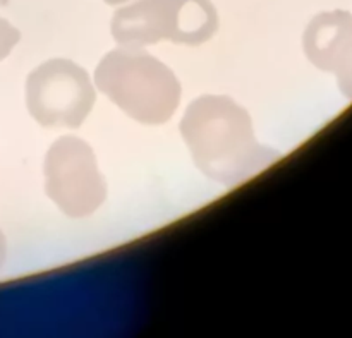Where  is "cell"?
Segmentation results:
<instances>
[{
  "label": "cell",
  "instance_id": "6da1fadb",
  "mask_svg": "<svg viewBox=\"0 0 352 338\" xmlns=\"http://www.w3.org/2000/svg\"><path fill=\"white\" fill-rule=\"evenodd\" d=\"M179 129L198 170L222 185L246 181L277 157L258 143L251 115L229 96L196 98Z\"/></svg>",
  "mask_w": 352,
  "mask_h": 338
},
{
  "label": "cell",
  "instance_id": "7a4b0ae2",
  "mask_svg": "<svg viewBox=\"0 0 352 338\" xmlns=\"http://www.w3.org/2000/svg\"><path fill=\"white\" fill-rule=\"evenodd\" d=\"M95 86L126 115L144 126H162L181 105L182 86L167 64L143 48L109 52L95 71Z\"/></svg>",
  "mask_w": 352,
  "mask_h": 338
},
{
  "label": "cell",
  "instance_id": "3957f363",
  "mask_svg": "<svg viewBox=\"0 0 352 338\" xmlns=\"http://www.w3.org/2000/svg\"><path fill=\"white\" fill-rule=\"evenodd\" d=\"M219 30L210 0H140L122 7L112 19V36L120 47L144 48L167 40L199 47Z\"/></svg>",
  "mask_w": 352,
  "mask_h": 338
},
{
  "label": "cell",
  "instance_id": "277c9868",
  "mask_svg": "<svg viewBox=\"0 0 352 338\" xmlns=\"http://www.w3.org/2000/svg\"><path fill=\"white\" fill-rule=\"evenodd\" d=\"M96 102L88 71L69 58H50L26 79V109L47 129H78Z\"/></svg>",
  "mask_w": 352,
  "mask_h": 338
},
{
  "label": "cell",
  "instance_id": "5b68a950",
  "mask_svg": "<svg viewBox=\"0 0 352 338\" xmlns=\"http://www.w3.org/2000/svg\"><path fill=\"white\" fill-rule=\"evenodd\" d=\"M43 175L48 199L69 218H86L105 203V177L93 148L81 137H58L45 155Z\"/></svg>",
  "mask_w": 352,
  "mask_h": 338
},
{
  "label": "cell",
  "instance_id": "8992f818",
  "mask_svg": "<svg viewBox=\"0 0 352 338\" xmlns=\"http://www.w3.org/2000/svg\"><path fill=\"white\" fill-rule=\"evenodd\" d=\"M19 30L16 26H12L7 19L0 17V62L9 57V54L19 43Z\"/></svg>",
  "mask_w": 352,
  "mask_h": 338
},
{
  "label": "cell",
  "instance_id": "52a82bcc",
  "mask_svg": "<svg viewBox=\"0 0 352 338\" xmlns=\"http://www.w3.org/2000/svg\"><path fill=\"white\" fill-rule=\"evenodd\" d=\"M6 258H7V240H6V236H3V232L0 230V270L3 268Z\"/></svg>",
  "mask_w": 352,
  "mask_h": 338
}]
</instances>
